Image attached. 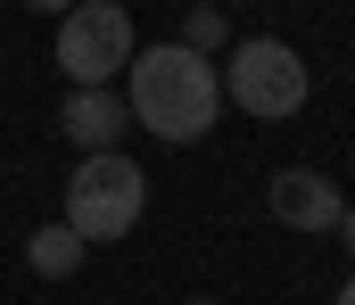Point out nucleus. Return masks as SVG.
<instances>
[{
    "label": "nucleus",
    "instance_id": "nucleus-1",
    "mask_svg": "<svg viewBox=\"0 0 355 305\" xmlns=\"http://www.w3.org/2000/svg\"><path fill=\"white\" fill-rule=\"evenodd\" d=\"M124 115H141L157 140H198V132H215V115H223V83H215V66H207L198 50L157 41V50H132Z\"/></svg>",
    "mask_w": 355,
    "mask_h": 305
},
{
    "label": "nucleus",
    "instance_id": "nucleus-2",
    "mask_svg": "<svg viewBox=\"0 0 355 305\" xmlns=\"http://www.w3.org/2000/svg\"><path fill=\"white\" fill-rule=\"evenodd\" d=\"M141 206H149L141 165H132V157H116V149H99V157L75 165V182H67V231H75L83 248H99V239H132Z\"/></svg>",
    "mask_w": 355,
    "mask_h": 305
},
{
    "label": "nucleus",
    "instance_id": "nucleus-3",
    "mask_svg": "<svg viewBox=\"0 0 355 305\" xmlns=\"http://www.w3.org/2000/svg\"><path fill=\"white\" fill-rule=\"evenodd\" d=\"M223 107H248V115H265V124H281V115H297L306 107V58L289 50V41H232V58H223Z\"/></svg>",
    "mask_w": 355,
    "mask_h": 305
},
{
    "label": "nucleus",
    "instance_id": "nucleus-4",
    "mask_svg": "<svg viewBox=\"0 0 355 305\" xmlns=\"http://www.w3.org/2000/svg\"><path fill=\"white\" fill-rule=\"evenodd\" d=\"M58 66H67L83 91H99L116 66H132V17H124L116 0H75L67 25H58Z\"/></svg>",
    "mask_w": 355,
    "mask_h": 305
},
{
    "label": "nucleus",
    "instance_id": "nucleus-5",
    "mask_svg": "<svg viewBox=\"0 0 355 305\" xmlns=\"http://www.w3.org/2000/svg\"><path fill=\"white\" fill-rule=\"evenodd\" d=\"M272 214H281L289 231H339L347 198L331 190V174H314V165H289V174H272Z\"/></svg>",
    "mask_w": 355,
    "mask_h": 305
},
{
    "label": "nucleus",
    "instance_id": "nucleus-6",
    "mask_svg": "<svg viewBox=\"0 0 355 305\" xmlns=\"http://www.w3.org/2000/svg\"><path fill=\"white\" fill-rule=\"evenodd\" d=\"M58 115H67V140H83L91 157H99V149H116V132L132 124V115H124V91H67Z\"/></svg>",
    "mask_w": 355,
    "mask_h": 305
},
{
    "label": "nucleus",
    "instance_id": "nucleus-7",
    "mask_svg": "<svg viewBox=\"0 0 355 305\" xmlns=\"http://www.w3.org/2000/svg\"><path fill=\"white\" fill-rule=\"evenodd\" d=\"M75 264H83V239H75L67 223L33 231V272H50V281H58V272H75Z\"/></svg>",
    "mask_w": 355,
    "mask_h": 305
},
{
    "label": "nucleus",
    "instance_id": "nucleus-8",
    "mask_svg": "<svg viewBox=\"0 0 355 305\" xmlns=\"http://www.w3.org/2000/svg\"><path fill=\"white\" fill-rule=\"evenodd\" d=\"M223 41H232V25H223L215 8H190V17H182V50L207 58V50H223Z\"/></svg>",
    "mask_w": 355,
    "mask_h": 305
},
{
    "label": "nucleus",
    "instance_id": "nucleus-9",
    "mask_svg": "<svg viewBox=\"0 0 355 305\" xmlns=\"http://www.w3.org/2000/svg\"><path fill=\"white\" fill-rule=\"evenodd\" d=\"M339 239H347V248H355V206H347V214H339Z\"/></svg>",
    "mask_w": 355,
    "mask_h": 305
},
{
    "label": "nucleus",
    "instance_id": "nucleus-10",
    "mask_svg": "<svg viewBox=\"0 0 355 305\" xmlns=\"http://www.w3.org/2000/svg\"><path fill=\"white\" fill-rule=\"evenodd\" d=\"M33 8H58V17H67V8H75V0H33Z\"/></svg>",
    "mask_w": 355,
    "mask_h": 305
},
{
    "label": "nucleus",
    "instance_id": "nucleus-11",
    "mask_svg": "<svg viewBox=\"0 0 355 305\" xmlns=\"http://www.w3.org/2000/svg\"><path fill=\"white\" fill-rule=\"evenodd\" d=\"M339 305H355V281H347V289H339Z\"/></svg>",
    "mask_w": 355,
    "mask_h": 305
},
{
    "label": "nucleus",
    "instance_id": "nucleus-12",
    "mask_svg": "<svg viewBox=\"0 0 355 305\" xmlns=\"http://www.w3.org/2000/svg\"><path fill=\"white\" fill-rule=\"evenodd\" d=\"M190 305H207V297H190Z\"/></svg>",
    "mask_w": 355,
    "mask_h": 305
}]
</instances>
